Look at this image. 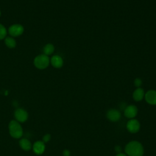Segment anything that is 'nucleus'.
<instances>
[{"label":"nucleus","mask_w":156,"mask_h":156,"mask_svg":"<svg viewBox=\"0 0 156 156\" xmlns=\"http://www.w3.org/2000/svg\"><path fill=\"white\" fill-rule=\"evenodd\" d=\"M125 152L129 156H143L144 149L140 142L132 141L126 146Z\"/></svg>","instance_id":"nucleus-1"},{"label":"nucleus","mask_w":156,"mask_h":156,"mask_svg":"<svg viewBox=\"0 0 156 156\" xmlns=\"http://www.w3.org/2000/svg\"><path fill=\"white\" fill-rule=\"evenodd\" d=\"M9 129L10 134L13 138H19L23 135L22 127L16 121H12L10 122Z\"/></svg>","instance_id":"nucleus-2"},{"label":"nucleus","mask_w":156,"mask_h":156,"mask_svg":"<svg viewBox=\"0 0 156 156\" xmlns=\"http://www.w3.org/2000/svg\"><path fill=\"white\" fill-rule=\"evenodd\" d=\"M50 62L49 58L45 54H41L37 55L34 61V65L38 69H43L47 68L49 66Z\"/></svg>","instance_id":"nucleus-3"},{"label":"nucleus","mask_w":156,"mask_h":156,"mask_svg":"<svg viewBox=\"0 0 156 156\" xmlns=\"http://www.w3.org/2000/svg\"><path fill=\"white\" fill-rule=\"evenodd\" d=\"M127 129L130 133H136L140 129V124L139 121L136 119H130L127 123Z\"/></svg>","instance_id":"nucleus-4"},{"label":"nucleus","mask_w":156,"mask_h":156,"mask_svg":"<svg viewBox=\"0 0 156 156\" xmlns=\"http://www.w3.org/2000/svg\"><path fill=\"white\" fill-rule=\"evenodd\" d=\"M138 113V108L134 105H129L124 109V115L129 119L134 118Z\"/></svg>","instance_id":"nucleus-5"},{"label":"nucleus","mask_w":156,"mask_h":156,"mask_svg":"<svg viewBox=\"0 0 156 156\" xmlns=\"http://www.w3.org/2000/svg\"><path fill=\"white\" fill-rule=\"evenodd\" d=\"M24 32V27L20 24H13L9 29V33L12 37L21 35Z\"/></svg>","instance_id":"nucleus-6"},{"label":"nucleus","mask_w":156,"mask_h":156,"mask_svg":"<svg viewBox=\"0 0 156 156\" xmlns=\"http://www.w3.org/2000/svg\"><path fill=\"white\" fill-rule=\"evenodd\" d=\"M146 101L151 105H156V91L151 90L147 91L144 94Z\"/></svg>","instance_id":"nucleus-7"},{"label":"nucleus","mask_w":156,"mask_h":156,"mask_svg":"<svg viewBox=\"0 0 156 156\" xmlns=\"http://www.w3.org/2000/svg\"><path fill=\"white\" fill-rule=\"evenodd\" d=\"M15 117L19 122H24L27 120L28 115L26 110L22 108H18L15 112Z\"/></svg>","instance_id":"nucleus-8"},{"label":"nucleus","mask_w":156,"mask_h":156,"mask_svg":"<svg viewBox=\"0 0 156 156\" xmlns=\"http://www.w3.org/2000/svg\"><path fill=\"white\" fill-rule=\"evenodd\" d=\"M107 118L113 122L118 121L121 118V113L116 109H110L107 112Z\"/></svg>","instance_id":"nucleus-9"},{"label":"nucleus","mask_w":156,"mask_h":156,"mask_svg":"<svg viewBox=\"0 0 156 156\" xmlns=\"http://www.w3.org/2000/svg\"><path fill=\"white\" fill-rule=\"evenodd\" d=\"M50 62H51V65L55 68H61L63 64V58L58 55H55L52 56L51 58Z\"/></svg>","instance_id":"nucleus-10"},{"label":"nucleus","mask_w":156,"mask_h":156,"mask_svg":"<svg viewBox=\"0 0 156 156\" xmlns=\"http://www.w3.org/2000/svg\"><path fill=\"white\" fill-rule=\"evenodd\" d=\"M45 149V146L43 141H38L35 142L33 146V150L36 154L40 155L43 153Z\"/></svg>","instance_id":"nucleus-11"},{"label":"nucleus","mask_w":156,"mask_h":156,"mask_svg":"<svg viewBox=\"0 0 156 156\" xmlns=\"http://www.w3.org/2000/svg\"><path fill=\"white\" fill-rule=\"evenodd\" d=\"M144 91L141 87L137 88L133 92V99L135 101H140L144 98Z\"/></svg>","instance_id":"nucleus-12"},{"label":"nucleus","mask_w":156,"mask_h":156,"mask_svg":"<svg viewBox=\"0 0 156 156\" xmlns=\"http://www.w3.org/2000/svg\"><path fill=\"white\" fill-rule=\"evenodd\" d=\"M20 145L21 147L25 151H29L31 148V144L30 141L26 138H23L20 141Z\"/></svg>","instance_id":"nucleus-13"},{"label":"nucleus","mask_w":156,"mask_h":156,"mask_svg":"<svg viewBox=\"0 0 156 156\" xmlns=\"http://www.w3.org/2000/svg\"><path fill=\"white\" fill-rule=\"evenodd\" d=\"M54 46L53 44L50 43L46 44L43 48L44 54L46 55L52 54L54 52Z\"/></svg>","instance_id":"nucleus-14"},{"label":"nucleus","mask_w":156,"mask_h":156,"mask_svg":"<svg viewBox=\"0 0 156 156\" xmlns=\"http://www.w3.org/2000/svg\"><path fill=\"white\" fill-rule=\"evenodd\" d=\"M5 43L9 48H13L16 46V41L15 39L11 37H7L5 38Z\"/></svg>","instance_id":"nucleus-15"},{"label":"nucleus","mask_w":156,"mask_h":156,"mask_svg":"<svg viewBox=\"0 0 156 156\" xmlns=\"http://www.w3.org/2000/svg\"><path fill=\"white\" fill-rule=\"evenodd\" d=\"M7 35V30L5 27L0 24V40L4 39Z\"/></svg>","instance_id":"nucleus-16"},{"label":"nucleus","mask_w":156,"mask_h":156,"mask_svg":"<svg viewBox=\"0 0 156 156\" xmlns=\"http://www.w3.org/2000/svg\"><path fill=\"white\" fill-rule=\"evenodd\" d=\"M133 83H134V85H135V87H136L137 88H140L142 85L143 82H142V80L140 78H136L134 80Z\"/></svg>","instance_id":"nucleus-17"},{"label":"nucleus","mask_w":156,"mask_h":156,"mask_svg":"<svg viewBox=\"0 0 156 156\" xmlns=\"http://www.w3.org/2000/svg\"><path fill=\"white\" fill-rule=\"evenodd\" d=\"M50 138H51V135L49 134H47L43 136V142H48L49 141Z\"/></svg>","instance_id":"nucleus-18"},{"label":"nucleus","mask_w":156,"mask_h":156,"mask_svg":"<svg viewBox=\"0 0 156 156\" xmlns=\"http://www.w3.org/2000/svg\"><path fill=\"white\" fill-rule=\"evenodd\" d=\"M115 151H116L118 154L121 153V146H115Z\"/></svg>","instance_id":"nucleus-19"},{"label":"nucleus","mask_w":156,"mask_h":156,"mask_svg":"<svg viewBox=\"0 0 156 156\" xmlns=\"http://www.w3.org/2000/svg\"><path fill=\"white\" fill-rule=\"evenodd\" d=\"M63 155L64 156H69V155H70V152H69V151H68V150H65L64 151H63Z\"/></svg>","instance_id":"nucleus-20"},{"label":"nucleus","mask_w":156,"mask_h":156,"mask_svg":"<svg viewBox=\"0 0 156 156\" xmlns=\"http://www.w3.org/2000/svg\"><path fill=\"white\" fill-rule=\"evenodd\" d=\"M116 156H127V155L124 153H119Z\"/></svg>","instance_id":"nucleus-21"},{"label":"nucleus","mask_w":156,"mask_h":156,"mask_svg":"<svg viewBox=\"0 0 156 156\" xmlns=\"http://www.w3.org/2000/svg\"><path fill=\"white\" fill-rule=\"evenodd\" d=\"M0 16H1V11H0Z\"/></svg>","instance_id":"nucleus-22"}]
</instances>
